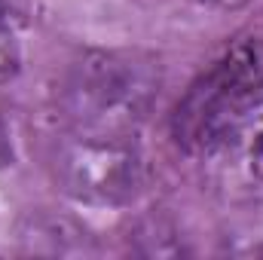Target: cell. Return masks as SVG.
<instances>
[{
    "mask_svg": "<svg viewBox=\"0 0 263 260\" xmlns=\"http://www.w3.org/2000/svg\"><path fill=\"white\" fill-rule=\"evenodd\" d=\"M263 110V43L227 46L187 86L172 114V138L190 156H211L239 141Z\"/></svg>",
    "mask_w": 263,
    "mask_h": 260,
    "instance_id": "1",
    "label": "cell"
},
{
    "mask_svg": "<svg viewBox=\"0 0 263 260\" xmlns=\"http://www.w3.org/2000/svg\"><path fill=\"white\" fill-rule=\"evenodd\" d=\"M159 70L135 52H89L67 70L59 107L65 129L138 135L159 98Z\"/></svg>",
    "mask_w": 263,
    "mask_h": 260,
    "instance_id": "2",
    "label": "cell"
},
{
    "mask_svg": "<svg viewBox=\"0 0 263 260\" xmlns=\"http://www.w3.org/2000/svg\"><path fill=\"white\" fill-rule=\"evenodd\" d=\"M49 169L67 199L92 208L132 205L147 184L141 141L129 132L65 129Z\"/></svg>",
    "mask_w": 263,
    "mask_h": 260,
    "instance_id": "3",
    "label": "cell"
},
{
    "mask_svg": "<svg viewBox=\"0 0 263 260\" xmlns=\"http://www.w3.org/2000/svg\"><path fill=\"white\" fill-rule=\"evenodd\" d=\"M18 70H22V43L9 15L0 9V86L12 83Z\"/></svg>",
    "mask_w": 263,
    "mask_h": 260,
    "instance_id": "4",
    "label": "cell"
},
{
    "mask_svg": "<svg viewBox=\"0 0 263 260\" xmlns=\"http://www.w3.org/2000/svg\"><path fill=\"white\" fill-rule=\"evenodd\" d=\"M242 147V156H245V172L263 184V110L245 126V132L239 135L236 141Z\"/></svg>",
    "mask_w": 263,
    "mask_h": 260,
    "instance_id": "5",
    "label": "cell"
},
{
    "mask_svg": "<svg viewBox=\"0 0 263 260\" xmlns=\"http://www.w3.org/2000/svg\"><path fill=\"white\" fill-rule=\"evenodd\" d=\"M202 3L217 9V12H236V9H245L251 0H202Z\"/></svg>",
    "mask_w": 263,
    "mask_h": 260,
    "instance_id": "6",
    "label": "cell"
}]
</instances>
